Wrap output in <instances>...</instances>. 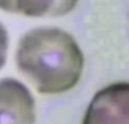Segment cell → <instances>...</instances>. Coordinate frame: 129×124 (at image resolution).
<instances>
[{
  "label": "cell",
  "mask_w": 129,
  "mask_h": 124,
  "mask_svg": "<svg viewBox=\"0 0 129 124\" xmlns=\"http://www.w3.org/2000/svg\"><path fill=\"white\" fill-rule=\"evenodd\" d=\"M15 64L36 93L56 96L68 93L80 82L84 54L71 33L45 26L26 31L20 37Z\"/></svg>",
  "instance_id": "obj_1"
},
{
  "label": "cell",
  "mask_w": 129,
  "mask_h": 124,
  "mask_svg": "<svg viewBox=\"0 0 129 124\" xmlns=\"http://www.w3.org/2000/svg\"><path fill=\"white\" fill-rule=\"evenodd\" d=\"M83 124H129V82H113L96 91Z\"/></svg>",
  "instance_id": "obj_2"
},
{
  "label": "cell",
  "mask_w": 129,
  "mask_h": 124,
  "mask_svg": "<svg viewBox=\"0 0 129 124\" xmlns=\"http://www.w3.org/2000/svg\"><path fill=\"white\" fill-rule=\"evenodd\" d=\"M36 100L26 84L15 78L0 79V124H35Z\"/></svg>",
  "instance_id": "obj_3"
},
{
  "label": "cell",
  "mask_w": 129,
  "mask_h": 124,
  "mask_svg": "<svg viewBox=\"0 0 129 124\" xmlns=\"http://www.w3.org/2000/svg\"><path fill=\"white\" fill-rule=\"evenodd\" d=\"M80 0H0V9L30 18H56L71 14Z\"/></svg>",
  "instance_id": "obj_4"
},
{
  "label": "cell",
  "mask_w": 129,
  "mask_h": 124,
  "mask_svg": "<svg viewBox=\"0 0 129 124\" xmlns=\"http://www.w3.org/2000/svg\"><path fill=\"white\" fill-rule=\"evenodd\" d=\"M8 51H9V36H8V30L0 23V70L3 69L5 63L8 60Z\"/></svg>",
  "instance_id": "obj_5"
}]
</instances>
